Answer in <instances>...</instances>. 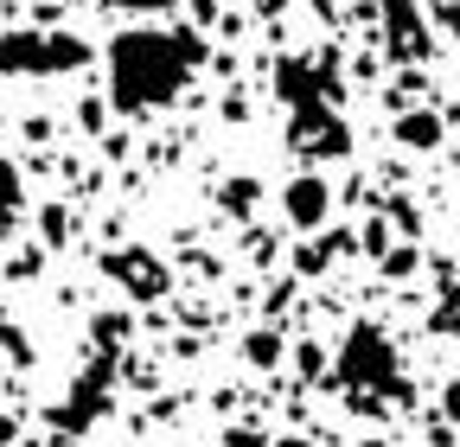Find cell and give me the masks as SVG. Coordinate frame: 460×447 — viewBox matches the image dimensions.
<instances>
[{
    "label": "cell",
    "instance_id": "cell-5",
    "mask_svg": "<svg viewBox=\"0 0 460 447\" xmlns=\"http://www.w3.org/2000/svg\"><path fill=\"white\" fill-rule=\"evenodd\" d=\"M109 275H115V282H135L141 294H160V288H166V275L147 262V250H122V256H109Z\"/></svg>",
    "mask_w": 460,
    "mask_h": 447
},
{
    "label": "cell",
    "instance_id": "cell-3",
    "mask_svg": "<svg viewBox=\"0 0 460 447\" xmlns=\"http://www.w3.org/2000/svg\"><path fill=\"white\" fill-rule=\"evenodd\" d=\"M84 58H90V45L77 32H39V26L0 32V77H65Z\"/></svg>",
    "mask_w": 460,
    "mask_h": 447
},
{
    "label": "cell",
    "instance_id": "cell-13",
    "mask_svg": "<svg viewBox=\"0 0 460 447\" xmlns=\"http://www.w3.org/2000/svg\"><path fill=\"white\" fill-rule=\"evenodd\" d=\"M230 447H262V441H250V434H230Z\"/></svg>",
    "mask_w": 460,
    "mask_h": 447
},
{
    "label": "cell",
    "instance_id": "cell-8",
    "mask_svg": "<svg viewBox=\"0 0 460 447\" xmlns=\"http://www.w3.org/2000/svg\"><path fill=\"white\" fill-rule=\"evenodd\" d=\"M243 352H250V364H275L281 358V339H275V332H250Z\"/></svg>",
    "mask_w": 460,
    "mask_h": 447
},
{
    "label": "cell",
    "instance_id": "cell-2",
    "mask_svg": "<svg viewBox=\"0 0 460 447\" xmlns=\"http://www.w3.org/2000/svg\"><path fill=\"white\" fill-rule=\"evenodd\" d=\"M332 377L352 390V397H402V364H396V346L384 339L377 326H352L345 332V346H339V364Z\"/></svg>",
    "mask_w": 460,
    "mask_h": 447
},
{
    "label": "cell",
    "instance_id": "cell-9",
    "mask_svg": "<svg viewBox=\"0 0 460 447\" xmlns=\"http://www.w3.org/2000/svg\"><path fill=\"white\" fill-rule=\"evenodd\" d=\"M102 7H122V13H160V7H172V0H102Z\"/></svg>",
    "mask_w": 460,
    "mask_h": 447
},
{
    "label": "cell",
    "instance_id": "cell-10",
    "mask_svg": "<svg viewBox=\"0 0 460 447\" xmlns=\"http://www.w3.org/2000/svg\"><path fill=\"white\" fill-rule=\"evenodd\" d=\"M441 416H447V422H460V383H447V397H441Z\"/></svg>",
    "mask_w": 460,
    "mask_h": 447
},
{
    "label": "cell",
    "instance_id": "cell-1",
    "mask_svg": "<svg viewBox=\"0 0 460 447\" xmlns=\"http://www.w3.org/2000/svg\"><path fill=\"white\" fill-rule=\"evenodd\" d=\"M205 65V32L199 26H135L109 39V102L122 116L166 109Z\"/></svg>",
    "mask_w": 460,
    "mask_h": 447
},
{
    "label": "cell",
    "instance_id": "cell-7",
    "mask_svg": "<svg viewBox=\"0 0 460 447\" xmlns=\"http://www.w3.org/2000/svg\"><path fill=\"white\" fill-rule=\"evenodd\" d=\"M384 7H390V39H396L390 58H422V26L410 13V0H384Z\"/></svg>",
    "mask_w": 460,
    "mask_h": 447
},
{
    "label": "cell",
    "instance_id": "cell-6",
    "mask_svg": "<svg viewBox=\"0 0 460 447\" xmlns=\"http://www.w3.org/2000/svg\"><path fill=\"white\" fill-rule=\"evenodd\" d=\"M441 116L435 109H410V116H396V141L402 147H416V153H429V147H441Z\"/></svg>",
    "mask_w": 460,
    "mask_h": 447
},
{
    "label": "cell",
    "instance_id": "cell-14",
    "mask_svg": "<svg viewBox=\"0 0 460 447\" xmlns=\"http://www.w3.org/2000/svg\"><path fill=\"white\" fill-rule=\"evenodd\" d=\"M0 441H13V422H0Z\"/></svg>",
    "mask_w": 460,
    "mask_h": 447
},
{
    "label": "cell",
    "instance_id": "cell-4",
    "mask_svg": "<svg viewBox=\"0 0 460 447\" xmlns=\"http://www.w3.org/2000/svg\"><path fill=\"white\" fill-rule=\"evenodd\" d=\"M281 211H288V224H295V231H320L326 211H332V186H326L320 173L288 180V186H281Z\"/></svg>",
    "mask_w": 460,
    "mask_h": 447
},
{
    "label": "cell",
    "instance_id": "cell-12",
    "mask_svg": "<svg viewBox=\"0 0 460 447\" xmlns=\"http://www.w3.org/2000/svg\"><path fill=\"white\" fill-rule=\"evenodd\" d=\"M275 447H314V441H301V434H281V441H275Z\"/></svg>",
    "mask_w": 460,
    "mask_h": 447
},
{
    "label": "cell",
    "instance_id": "cell-11",
    "mask_svg": "<svg viewBox=\"0 0 460 447\" xmlns=\"http://www.w3.org/2000/svg\"><path fill=\"white\" fill-rule=\"evenodd\" d=\"M441 20H447V26H460V0H441Z\"/></svg>",
    "mask_w": 460,
    "mask_h": 447
}]
</instances>
